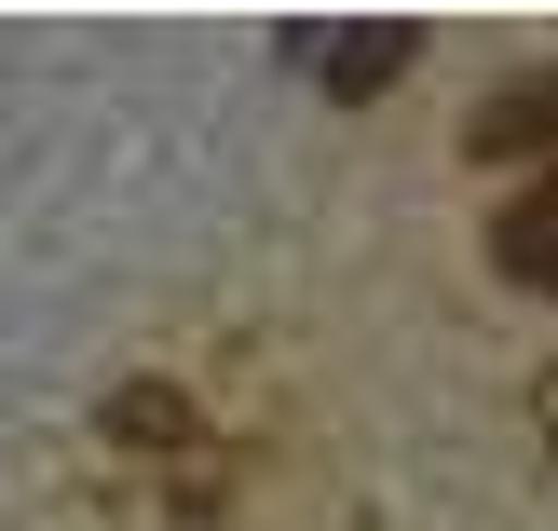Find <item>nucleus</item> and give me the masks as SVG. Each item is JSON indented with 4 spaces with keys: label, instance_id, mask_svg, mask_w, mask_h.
Wrapping results in <instances>:
<instances>
[{
    "label": "nucleus",
    "instance_id": "obj_4",
    "mask_svg": "<svg viewBox=\"0 0 558 531\" xmlns=\"http://www.w3.org/2000/svg\"><path fill=\"white\" fill-rule=\"evenodd\" d=\"M109 423H123L136 450H163V436H191V409H178V396H123V409H109Z\"/></svg>",
    "mask_w": 558,
    "mask_h": 531
},
{
    "label": "nucleus",
    "instance_id": "obj_2",
    "mask_svg": "<svg viewBox=\"0 0 558 531\" xmlns=\"http://www.w3.org/2000/svg\"><path fill=\"white\" fill-rule=\"evenodd\" d=\"M490 260H505L518 287H545V300H558V178H532L505 218H490Z\"/></svg>",
    "mask_w": 558,
    "mask_h": 531
},
{
    "label": "nucleus",
    "instance_id": "obj_1",
    "mask_svg": "<svg viewBox=\"0 0 558 531\" xmlns=\"http://www.w3.org/2000/svg\"><path fill=\"white\" fill-rule=\"evenodd\" d=\"M287 55H300V69L327 82V96H381V82L409 69V27H300Z\"/></svg>",
    "mask_w": 558,
    "mask_h": 531
},
{
    "label": "nucleus",
    "instance_id": "obj_5",
    "mask_svg": "<svg viewBox=\"0 0 558 531\" xmlns=\"http://www.w3.org/2000/svg\"><path fill=\"white\" fill-rule=\"evenodd\" d=\"M545 409H558V382H545Z\"/></svg>",
    "mask_w": 558,
    "mask_h": 531
},
{
    "label": "nucleus",
    "instance_id": "obj_3",
    "mask_svg": "<svg viewBox=\"0 0 558 531\" xmlns=\"http://www.w3.org/2000/svg\"><path fill=\"white\" fill-rule=\"evenodd\" d=\"M477 150H490V164H505V150H558V69H545V82H518V96H490Z\"/></svg>",
    "mask_w": 558,
    "mask_h": 531
}]
</instances>
